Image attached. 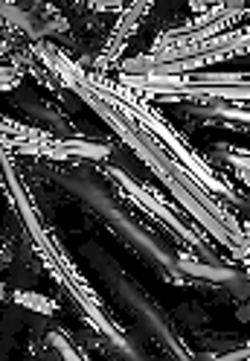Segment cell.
<instances>
[{"label":"cell","instance_id":"obj_1","mask_svg":"<svg viewBox=\"0 0 250 361\" xmlns=\"http://www.w3.org/2000/svg\"><path fill=\"white\" fill-rule=\"evenodd\" d=\"M76 82H82V85H87L94 94H99L105 102H111L113 108L120 111V114H125V117H131L134 123H140L146 131H151L157 140H161L180 164H184L204 187H207L210 192H215V195H224V198H230L236 207H250V201L247 198H242V195H236V190L227 184V180L221 178V175H215L213 172V166L204 161V157L184 140V134H177L163 117H161V111L157 108H151L146 99H140L137 94H134L131 87H125V85H120V82H113V79H108V76H99V73H87L85 67L79 64V71H76Z\"/></svg>","mask_w":250,"mask_h":361},{"label":"cell","instance_id":"obj_2","mask_svg":"<svg viewBox=\"0 0 250 361\" xmlns=\"http://www.w3.org/2000/svg\"><path fill=\"white\" fill-rule=\"evenodd\" d=\"M4 166H6V190L12 192V198H15V204H18L20 216H24L27 233H30L32 245L38 247V257L44 259V265H47V271L53 274V280H56L61 288L70 291L73 300H76V303L82 306V312L87 314V324L94 326V329L105 338V341H111L117 350H125V353H128L125 335H123L117 326H113V321H108L105 306H102V300L96 298V291L85 283V277L76 271V265L70 262V257L61 251V245H58V242L50 236V231L41 224V219H38V213H35V207H32V201L27 198L24 187H20L18 180H15V175H12V161H9V154H6Z\"/></svg>","mask_w":250,"mask_h":361},{"label":"cell","instance_id":"obj_3","mask_svg":"<svg viewBox=\"0 0 250 361\" xmlns=\"http://www.w3.org/2000/svg\"><path fill=\"white\" fill-rule=\"evenodd\" d=\"M149 9H151V4H131V6H125L120 12V18H117V24H113V30H111V35L105 41V47H102V53L94 59V67H96L94 73L105 76L108 71H113V67H120V56L128 47V38L137 32L140 20H143V15Z\"/></svg>","mask_w":250,"mask_h":361},{"label":"cell","instance_id":"obj_4","mask_svg":"<svg viewBox=\"0 0 250 361\" xmlns=\"http://www.w3.org/2000/svg\"><path fill=\"white\" fill-rule=\"evenodd\" d=\"M12 102L20 105V111H30L35 120H44L50 126V131H58V134H70V123H64V117L58 114L56 108H50L47 102H41L35 90H24L20 87L18 94H12Z\"/></svg>","mask_w":250,"mask_h":361},{"label":"cell","instance_id":"obj_5","mask_svg":"<svg viewBox=\"0 0 250 361\" xmlns=\"http://www.w3.org/2000/svg\"><path fill=\"white\" fill-rule=\"evenodd\" d=\"M177 268L184 274H192V277H201V280H213V283H239L242 274H236L233 268H221L215 262H201L195 257H177Z\"/></svg>","mask_w":250,"mask_h":361},{"label":"cell","instance_id":"obj_6","mask_svg":"<svg viewBox=\"0 0 250 361\" xmlns=\"http://www.w3.org/2000/svg\"><path fill=\"white\" fill-rule=\"evenodd\" d=\"M4 137L15 140V143H44V140H50L56 137L53 131H41V128H30V126H20L15 120H4Z\"/></svg>","mask_w":250,"mask_h":361},{"label":"cell","instance_id":"obj_7","mask_svg":"<svg viewBox=\"0 0 250 361\" xmlns=\"http://www.w3.org/2000/svg\"><path fill=\"white\" fill-rule=\"evenodd\" d=\"M15 303L18 306H27V309H32L38 314H47V318L56 312V300L53 298H44V295H38V291H27V288H18L15 291Z\"/></svg>","mask_w":250,"mask_h":361},{"label":"cell","instance_id":"obj_8","mask_svg":"<svg viewBox=\"0 0 250 361\" xmlns=\"http://www.w3.org/2000/svg\"><path fill=\"white\" fill-rule=\"evenodd\" d=\"M47 344H50V347H56V350H58V355H64V358H73V361H76V358H85V353H82V350H76V347L70 344V335H64L61 329H56V332H50V335H47Z\"/></svg>","mask_w":250,"mask_h":361},{"label":"cell","instance_id":"obj_9","mask_svg":"<svg viewBox=\"0 0 250 361\" xmlns=\"http://www.w3.org/2000/svg\"><path fill=\"white\" fill-rule=\"evenodd\" d=\"M4 90H15V87H20V79H24V67L20 64H4Z\"/></svg>","mask_w":250,"mask_h":361},{"label":"cell","instance_id":"obj_10","mask_svg":"<svg viewBox=\"0 0 250 361\" xmlns=\"http://www.w3.org/2000/svg\"><path fill=\"white\" fill-rule=\"evenodd\" d=\"M224 161L233 164L236 169H247V172H250V154H244V152H227Z\"/></svg>","mask_w":250,"mask_h":361},{"label":"cell","instance_id":"obj_11","mask_svg":"<svg viewBox=\"0 0 250 361\" xmlns=\"http://www.w3.org/2000/svg\"><path fill=\"white\" fill-rule=\"evenodd\" d=\"M221 358H233V361H236V358H250V344H247V347H242V350H230V353H224Z\"/></svg>","mask_w":250,"mask_h":361},{"label":"cell","instance_id":"obj_12","mask_svg":"<svg viewBox=\"0 0 250 361\" xmlns=\"http://www.w3.org/2000/svg\"><path fill=\"white\" fill-rule=\"evenodd\" d=\"M239 178H242V180H244V184L250 187V172H247V169H239Z\"/></svg>","mask_w":250,"mask_h":361}]
</instances>
